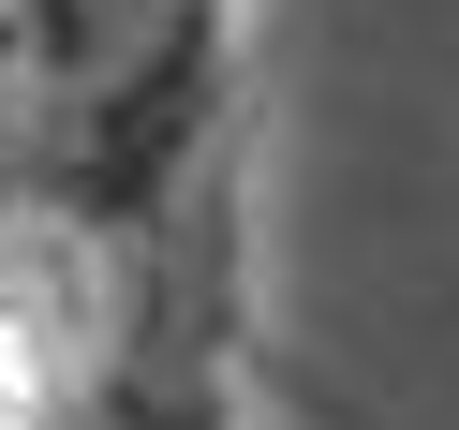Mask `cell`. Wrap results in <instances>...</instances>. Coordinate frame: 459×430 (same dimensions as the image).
I'll return each instance as SVG.
<instances>
[{"label":"cell","mask_w":459,"mask_h":430,"mask_svg":"<svg viewBox=\"0 0 459 430\" xmlns=\"http://www.w3.org/2000/svg\"><path fill=\"white\" fill-rule=\"evenodd\" d=\"M163 268L119 208L45 163H0V430H104L149 386Z\"/></svg>","instance_id":"1"},{"label":"cell","mask_w":459,"mask_h":430,"mask_svg":"<svg viewBox=\"0 0 459 430\" xmlns=\"http://www.w3.org/2000/svg\"><path fill=\"white\" fill-rule=\"evenodd\" d=\"M208 45V0H0V163H90L149 134Z\"/></svg>","instance_id":"2"}]
</instances>
